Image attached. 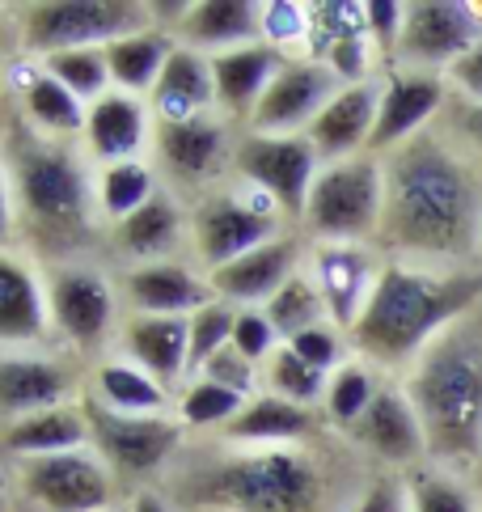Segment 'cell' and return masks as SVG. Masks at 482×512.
I'll return each instance as SVG.
<instances>
[{"instance_id": "5", "label": "cell", "mask_w": 482, "mask_h": 512, "mask_svg": "<svg viewBox=\"0 0 482 512\" xmlns=\"http://www.w3.org/2000/svg\"><path fill=\"white\" fill-rule=\"evenodd\" d=\"M13 208L43 242H72L89 225V174L60 140L17 136L5 157Z\"/></svg>"}, {"instance_id": "30", "label": "cell", "mask_w": 482, "mask_h": 512, "mask_svg": "<svg viewBox=\"0 0 482 512\" xmlns=\"http://www.w3.org/2000/svg\"><path fill=\"white\" fill-rule=\"evenodd\" d=\"M85 441H89V419H85V407H72V402L13 419L5 432V445L22 457L72 453V449H85Z\"/></svg>"}, {"instance_id": "33", "label": "cell", "mask_w": 482, "mask_h": 512, "mask_svg": "<svg viewBox=\"0 0 482 512\" xmlns=\"http://www.w3.org/2000/svg\"><path fill=\"white\" fill-rule=\"evenodd\" d=\"M98 402L123 415H161L165 411V386L148 377L140 364H102L98 369Z\"/></svg>"}, {"instance_id": "32", "label": "cell", "mask_w": 482, "mask_h": 512, "mask_svg": "<svg viewBox=\"0 0 482 512\" xmlns=\"http://www.w3.org/2000/svg\"><path fill=\"white\" fill-rule=\"evenodd\" d=\"M178 39L161 30H140L127 39L106 47V64H110V85H119V94H153V85L161 77L165 60L174 56Z\"/></svg>"}, {"instance_id": "37", "label": "cell", "mask_w": 482, "mask_h": 512, "mask_svg": "<svg viewBox=\"0 0 482 512\" xmlns=\"http://www.w3.org/2000/svg\"><path fill=\"white\" fill-rule=\"evenodd\" d=\"M43 72L60 81L64 89H72V94H77L81 102H89V106L110 94L106 47H81V51H60V56H47Z\"/></svg>"}, {"instance_id": "18", "label": "cell", "mask_w": 482, "mask_h": 512, "mask_svg": "<svg viewBox=\"0 0 482 512\" xmlns=\"http://www.w3.org/2000/svg\"><path fill=\"white\" fill-rule=\"evenodd\" d=\"M292 276H296V242L292 237H275V242L241 254L237 263L212 271V292L229 305L263 309Z\"/></svg>"}, {"instance_id": "27", "label": "cell", "mask_w": 482, "mask_h": 512, "mask_svg": "<svg viewBox=\"0 0 482 512\" xmlns=\"http://www.w3.org/2000/svg\"><path fill=\"white\" fill-rule=\"evenodd\" d=\"M127 352L136 364L157 377L161 386H170L182 373H191V318H148L136 314L127 322Z\"/></svg>"}, {"instance_id": "1", "label": "cell", "mask_w": 482, "mask_h": 512, "mask_svg": "<svg viewBox=\"0 0 482 512\" xmlns=\"http://www.w3.org/2000/svg\"><path fill=\"white\" fill-rule=\"evenodd\" d=\"M474 178L444 144L415 136L385 161L381 237L415 254H461L474 242Z\"/></svg>"}, {"instance_id": "31", "label": "cell", "mask_w": 482, "mask_h": 512, "mask_svg": "<svg viewBox=\"0 0 482 512\" xmlns=\"http://www.w3.org/2000/svg\"><path fill=\"white\" fill-rule=\"evenodd\" d=\"M178 233H182V216L174 208V199L157 191L140 212L119 221L110 237H115L119 254H127V259H136L144 267V263H170L165 254L178 246Z\"/></svg>"}, {"instance_id": "25", "label": "cell", "mask_w": 482, "mask_h": 512, "mask_svg": "<svg viewBox=\"0 0 482 512\" xmlns=\"http://www.w3.org/2000/svg\"><path fill=\"white\" fill-rule=\"evenodd\" d=\"M47 326V288L22 259L0 250V343H39Z\"/></svg>"}, {"instance_id": "47", "label": "cell", "mask_w": 482, "mask_h": 512, "mask_svg": "<svg viewBox=\"0 0 482 512\" xmlns=\"http://www.w3.org/2000/svg\"><path fill=\"white\" fill-rule=\"evenodd\" d=\"M288 347L301 360H309L313 369H322L330 377L343 369V339H339V331H330V326H313V331L288 339Z\"/></svg>"}, {"instance_id": "10", "label": "cell", "mask_w": 482, "mask_h": 512, "mask_svg": "<svg viewBox=\"0 0 482 512\" xmlns=\"http://www.w3.org/2000/svg\"><path fill=\"white\" fill-rule=\"evenodd\" d=\"M275 204L271 195H263L254 187V195H216L199 208L195 216V246H199V259L208 271H220L237 263L241 254H250L258 246L275 242Z\"/></svg>"}, {"instance_id": "17", "label": "cell", "mask_w": 482, "mask_h": 512, "mask_svg": "<svg viewBox=\"0 0 482 512\" xmlns=\"http://www.w3.org/2000/svg\"><path fill=\"white\" fill-rule=\"evenodd\" d=\"M440 102H444V85L432 72H398V77H389V85L381 89L377 127H373V140H368V153H385V149H398V144L415 140L419 127L440 111Z\"/></svg>"}, {"instance_id": "8", "label": "cell", "mask_w": 482, "mask_h": 512, "mask_svg": "<svg viewBox=\"0 0 482 512\" xmlns=\"http://www.w3.org/2000/svg\"><path fill=\"white\" fill-rule=\"evenodd\" d=\"M85 419H89L94 453L115 474H123V479H140V474L161 470L182 441V424H174V419H165V415H123V411H110L98 398L85 402Z\"/></svg>"}, {"instance_id": "40", "label": "cell", "mask_w": 482, "mask_h": 512, "mask_svg": "<svg viewBox=\"0 0 482 512\" xmlns=\"http://www.w3.org/2000/svg\"><path fill=\"white\" fill-rule=\"evenodd\" d=\"M241 407H246V398H237L233 390L199 377L187 386V394H182L178 415H182V424H191V428H212V424H229V419H237Z\"/></svg>"}, {"instance_id": "24", "label": "cell", "mask_w": 482, "mask_h": 512, "mask_svg": "<svg viewBox=\"0 0 482 512\" xmlns=\"http://www.w3.org/2000/svg\"><path fill=\"white\" fill-rule=\"evenodd\" d=\"M85 144L102 166L119 161H140L148 144V111L136 94H106L89 106L85 119Z\"/></svg>"}, {"instance_id": "21", "label": "cell", "mask_w": 482, "mask_h": 512, "mask_svg": "<svg viewBox=\"0 0 482 512\" xmlns=\"http://www.w3.org/2000/svg\"><path fill=\"white\" fill-rule=\"evenodd\" d=\"M178 43L203 51V56L263 43V5H250V0H195L178 30Z\"/></svg>"}, {"instance_id": "34", "label": "cell", "mask_w": 482, "mask_h": 512, "mask_svg": "<svg viewBox=\"0 0 482 512\" xmlns=\"http://www.w3.org/2000/svg\"><path fill=\"white\" fill-rule=\"evenodd\" d=\"M22 89H26L30 119L39 123L47 136H77V132H85L89 106L72 94V89H64L55 77L39 72V77H30V85H22Z\"/></svg>"}, {"instance_id": "46", "label": "cell", "mask_w": 482, "mask_h": 512, "mask_svg": "<svg viewBox=\"0 0 482 512\" xmlns=\"http://www.w3.org/2000/svg\"><path fill=\"white\" fill-rule=\"evenodd\" d=\"M275 326L263 309H237V326H233V347L246 360H271L275 356Z\"/></svg>"}, {"instance_id": "48", "label": "cell", "mask_w": 482, "mask_h": 512, "mask_svg": "<svg viewBox=\"0 0 482 512\" xmlns=\"http://www.w3.org/2000/svg\"><path fill=\"white\" fill-rule=\"evenodd\" d=\"M402 22H406V5H398V0H368V39H373V47L398 51Z\"/></svg>"}, {"instance_id": "14", "label": "cell", "mask_w": 482, "mask_h": 512, "mask_svg": "<svg viewBox=\"0 0 482 512\" xmlns=\"http://www.w3.org/2000/svg\"><path fill=\"white\" fill-rule=\"evenodd\" d=\"M51 326L72 343H98L115 322V292L89 267H55L47 280Z\"/></svg>"}, {"instance_id": "38", "label": "cell", "mask_w": 482, "mask_h": 512, "mask_svg": "<svg viewBox=\"0 0 482 512\" xmlns=\"http://www.w3.org/2000/svg\"><path fill=\"white\" fill-rule=\"evenodd\" d=\"M267 381H271V394L296 402V407H313V402H322L330 390V373L313 369V364L296 356L288 343L275 347V356L267 360Z\"/></svg>"}, {"instance_id": "11", "label": "cell", "mask_w": 482, "mask_h": 512, "mask_svg": "<svg viewBox=\"0 0 482 512\" xmlns=\"http://www.w3.org/2000/svg\"><path fill=\"white\" fill-rule=\"evenodd\" d=\"M339 77L330 72L322 60H288L275 72L271 89L250 115V132L254 136H305L313 119H318L330 98L339 94Z\"/></svg>"}, {"instance_id": "28", "label": "cell", "mask_w": 482, "mask_h": 512, "mask_svg": "<svg viewBox=\"0 0 482 512\" xmlns=\"http://www.w3.org/2000/svg\"><path fill=\"white\" fill-rule=\"evenodd\" d=\"M68 386L72 381L55 360H39V356H5L0 360V411L13 415V419L64 407Z\"/></svg>"}, {"instance_id": "53", "label": "cell", "mask_w": 482, "mask_h": 512, "mask_svg": "<svg viewBox=\"0 0 482 512\" xmlns=\"http://www.w3.org/2000/svg\"><path fill=\"white\" fill-rule=\"evenodd\" d=\"M132 512H170V504H165L161 496H153V491H144V496H136Z\"/></svg>"}, {"instance_id": "15", "label": "cell", "mask_w": 482, "mask_h": 512, "mask_svg": "<svg viewBox=\"0 0 482 512\" xmlns=\"http://www.w3.org/2000/svg\"><path fill=\"white\" fill-rule=\"evenodd\" d=\"M377 276L381 271L373 267L364 246H330L322 242L313 250V267H309V280L318 284L322 301H326V314L335 326L351 331L360 322L368 297L377 288Z\"/></svg>"}, {"instance_id": "23", "label": "cell", "mask_w": 482, "mask_h": 512, "mask_svg": "<svg viewBox=\"0 0 482 512\" xmlns=\"http://www.w3.org/2000/svg\"><path fill=\"white\" fill-rule=\"evenodd\" d=\"M288 64V56L271 43H250L237 51H220L212 56V77H216V106H225L233 115H254V106L263 102L271 89L275 72Z\"/></svg>"}, {"instance_id": "35", "label": "cell", "mask_w": 482, "mask_h": 512, "mask_svg": "<svg viewBox=\"0 0 482 512\" xmlns=\"http://www.w3.org/2000/svg\"><path fill=\"white\" fill-rule=\"evenodd\" d=\"M263 314L271 318L275 335H280L284 343L296 339V335H305V331H313V326H326L322 318H330L318 284H313L309 276H301V271H296V276L263 305Z\"/></svg>"}, {"instance_id": "39", "label": "cell", "mask_w": 482, "mask_h": 512, "mask_svg": "<svg viewBox=\"0 0 482 512\" xmlns=\"http://www.w3.org/2000/svg\"><path fill=\"white\" fill-rule=\"evenodd\" d=\"M377 398V381L364 364H343V369L330 377V390H326V415L335 419L339 428H351L356 419L373 407Z\"/></svg>"}, {"instance_id": "29", "label": "cell", "mask_w": 482, "mask_h": 512, "mask_svg": "<svg viewBox=\"0 0 482 512\" xmlns=\"http://www.w3.org/2000/svg\"><path fill=\"white\" fill-rule=\"evenodd\" d=\"M313 436V411L296 407L280 394H258L225 424V441L233 445H301Z\"/></svg>"}, {"instance_id": "4", "label": "cell", "mask_w": 482, "mask_h": 512, "mask_svg": "<svg viewBox=\"0 0 482 512\" xmlns=\"http://www.w3.org/2000/svg\"><path fill=\"white\" fill-rule=\"evenodd\" d=\"M191 491L220 512H318L322 470L301 445H250L199 474Z\"/></svg>"}, {"instance_id": "20", "label": "cell", "mask_w": 482, "mask_h": 512, "mask_svg": "<svg viewBox=\"0 0 482 512\" xmlns=\"http://www.w3.org/2000/svg\"><path fill=\"white\" fill-rule=\"evenodd\" d=\"M127 301L148 318H191L195 309L216 301V292L212 280H199L178 263H144L127 271Z\"/></svg>"}, {"instance_id": "51", "label": "cell", "mask_w": 482, "mask_h": 512, "mask_svg": "<svg viewBox=\"0 0 482 512\" xmlns=\"http://www.w3.org/2000/svg\"><path fill=\"white\" fill-rule=\"evenodd\" d=\"M13 216H17V208H13V187H9V166H5V157H0V242L13 233Z\"/></svg>"}, {"instance_id": "49", "label": "cell", "mask_w": 482, "mask_h": 512, "mask_svg": "<svg viewBox=\"0 0 482 512\" xmlns=\"http://www.w3.org/2000/svg\"><path fill=\"white\" fill-rule=\"evenodd\" d=\"M406 500L411 496H406L394 479H377L373 487H368V496L356 504V512H411Z\"/></svg>"}, {"instance_id": "45", "label": "cell", "mask_w": 482, "mask_h": 512, "mask_svg": "<svg viewBox=\"0 0 482 512\" xmlns=\"http://www.w3.org/2000/svg\"><path fill=\"white\" fill-rule=\"evenodd\" d=\"M411 491V512H474L470 496L444 474H415Z\"/></svg>"}, {"instance_id": "43", "label": "cell", "mask_w": 482, "mask_h": 512, "mask_svg": "<svg viewBox=\"0 0 482 512\" xmlns=\"http://www.w3.org/2000/svg\"><path fill=\"white\" fill-rule=\"evenodd\" d=\"M263 43L292 47L313 43V5H296V0H267L263 5Z\"/></svg>"}, {"instance_id": "9", "label": "cell", "mask_w": 482, "mask_h": 512, "mask_svg": "<svg viewBox=\"0 0 482 512\" xmlns=\"http://www.w3.org/2000/svg\"><path fill=\"white\" fill-rule=\"evenodd\" d=\"M237 174L258 187L263 195H271L280 212L288 216H305L309 191L318 182V149H313L309 136H246L233 153Z\"/></svg>"}, {"instance_id": "7", "label": "cell", "mask_w": 482, "mask_h": 512, "mask_svg": "<svg viewBox=\"0 0 482 512\" xmlns=\"http://www.w3.org/2000/svg\"><path fill=\"white\" fill-rule=\"evenodd\" d=\"M148 5L127 0H47L22 13V39L34 56H60L81 47H110L127 34L148 30Z\"/></svg>"}, {"instance_id": "44", "label": "cell", "mask_w": 482, "mask_h": 512, "mask_svg": "<svg viewBox=\"0 0 482 512\" xmlns=\"http://www.w3.org/2000/svg\"><path fill=\"white\" fill-rule=\"evenodd\" d=\"M199 373L208 377V381H216V386L233 390L237 398H246V402L258 398V390H254V386H258V364L241 356L233 343H229V347H220V352H216L208 364H203Z\"/></svg>"}, {"instance_id": "42", "label": "cell", "mask_w": 482, "mask_h": 512, "mask_svg": "<svg viewBox=\"0 0 482 512\" xmlns=\"http://www.w3.org/2000/svg\"><path fill=\"white\" fill-rule=\"evenodd\" d=\"M233 326H237V309L229 301H208L203 309L191 314V369H203L220 347L233 343Z\"/></svg>"}, {"instance_id": "6", "label": "cell", "mask_w": 482, "mask_h": 512, "mask_svg": "<svg viewBox=\"0 0 482 512\" xmlns=\"http://www.w3.org/2000/svg\"><path fill=\"white\" fill-rule=\"evenodd\" d=\"M385 212V166L377 157H347L318 174L305 204V229L318 246H360L381 233Z\"/></svg>"}, {"instance_id": "26", "label": "cell", "mask_w": 482, "mask_h": 512, "mask_svg": "<svg viewBox=\"0 0 482 512\" xmlns=\"http://www.w3.org/2000/svg\"><path fill=\"white\" fill-rule=\"evenodd\" d=\"M153 144H157V157L165 161V170L174 178L195 182L220 166L229 132H225V123H216L212 115H199V119H182V123H157Z\"/></svg>"}, {"instance_id": "36", "label": "cell", "mask_w": 482, "mask_h": 512, "mask_svg": "<svg viewBox=\"0 0 482 512\" xmlns=\"http://www.w3.org/2000/svg\"><path fill=\"white\" fill-rule=\"evenodd\" d=\"M153 195H157L153 170H148L144 161H119V166H106L98 178V208L115 225L127 221L132 212H140Z\"/></svg>"}, {"instance_id": "13", "label": "cell", "mask_w": 482, "mask_h": 512, "mask_svg": "<svg viewBox=\"0 0 482 512\" xmlns=\"http://www.w3.org/2000/svg\"><path fill=\"white\" fill-rule=\"evenodd\" d=\"M482 39V22L461 0H415L406 5L398 56L415 68H453Z\"/></svg>"}, {"instance_id": "3", "label": "cell", "mask_w": 482, "mask_h": 512, "mask_svg": "<svg viewBox=\"0 0 482 512\" xmlns=\"http://www.w3.org/2000/svg\"><path fill=\"white\" fill-rule=\"evenodd\" d=\"M411 402L428 432V453H482V326L457 318L436 335L411 373Z\"/></svg>"}, {"instance_id": "52", "label": "cell", "mask_w": 482, "mask_h": 512, "mask_svg": "<svg viewBox=\"0 0 482 512\" xmlns=\"http://www.w3.org/2000/svg\"><path fill=\"white\" fill-rule=\"evenodd\" d=\"M461 127H466V132H470V140H474L478 149H482V102H474L470 111L461 115Z\"/></svg>"}, {"instance_id": "41", "label": "cell", "mask_w": 482, "mask_h": 512, "mask_svg": "<svg viewBox=\"0 0 482 512\" xmlns=\"http://www.w3.org/2000/svg\"><path fill=\"white\" fill-rule=\"evenodd\" d=\"M347 39H368V5H351V0H326L313 5V60L326 47L347 43Z\"/></svg>"}, {"instance_id": "16", "label": "cell", "mask_w": 482, "mask_h": 512, "mask_svg": "<svg viewBox=\"0 0 482 512\" xmlns=\"http://www.w3.org/2000/svg\"><path fill=\"white\" fill-rule=\"evenodd\" d=\"M356 436V445H364L368 453H377L389 466H411L428 453V432H423V419L415 411L411 394L402 390H377L373 407H368L356 424L347 428Z\"/></svg>"}, {"instance_id": "22", "label": "cell", "mask_w": 482, "mask_h": 512, "mask_svg": "<svg viewBox=\"0 0 482 512\" xmlns=\"http://www.w3.org/2000/svg\"><path fill=\"white\" fill-rule=\"evenodd\" d=\"M216 106V77H212V56H203L195 47H174V56L165 60L161 77L153 85V111L157 123H182L199 119Z\"/></svg>"}, {"instance_id": "50", "label": "cell", "mask_w": 482, "mask_h": 512, "mask_svg": "<svg viewBox=\"0 0 482 512\" xmlns=\"http://www.w3.org/2000/svg\"><path fill=\"white\" fill-rule=\"evenodd\" d=\"M449 77L457 81L461 94H470L474 102H482V39L461 56L453 68H449Z\"/></svg>"}, {"instance_id": "19", "label": "cell", "mask_w": 482, "mask_h": 512, "mask_svg": "<svg viewBox=\"0 0 482 512\" xmlns=\"http://www.w3.org/2000/svg\"><path fill=\"white\" fill-rule=\"evenodd\" d=\"M377 106H381V85L373 81L343 85L305 136L313 140L318 157H330V166H335V161H347L356 149H368L377 127Z\"/></svg>"}, {"instance_id": "2", "label": "cell", "mask_w": 482, "mask_h": 512, "mask_svg": "<svg viewBox=\"0 0 482 512\" xmlns=\"http://www.w3.org/2000/svg\"><path fill=\"white\" fill-rule=\"evenodd\" d=\"M482 297V276H428L415 267H381L351 343L377 364L419 360L423 347L466 318Z\"/></svg>"}, {"instance_id": "12", "label": "cell", "mask_w": 482, "mask_h": 512, "mask_svg": "<svg viewBox=\"0 0 482 512\" xmlns=\"http://www.w3.org/2000/svg\"><path fill=\"white\" fill-rule=\"evenodd\" d=\"M22 487L47 512H102L110 504V466L85 449L26 457Z\"/></svg>"}]
</instances>
